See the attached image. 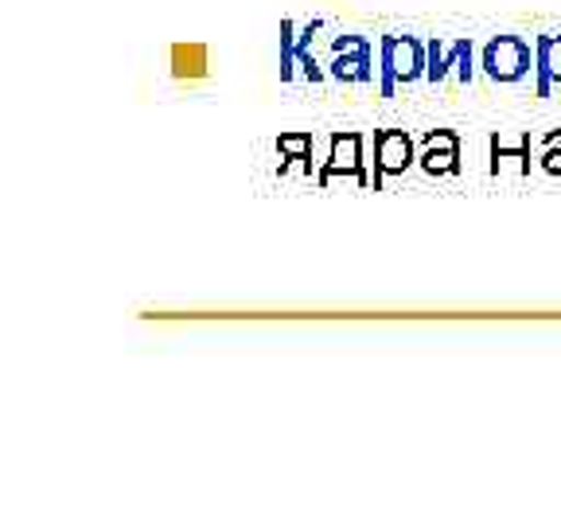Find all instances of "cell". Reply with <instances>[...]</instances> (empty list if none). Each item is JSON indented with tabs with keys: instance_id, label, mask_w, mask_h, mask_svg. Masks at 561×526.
Segmentation results:
<instances>
[{
	"instance_id": "1",
	"label": "cell",
	"mask_w": 561,
	"mask_h": 526,
	"mask_svg": "<svg viewBox=\"0 0 561 526\" xmlns=\"http://www.w3.org/2000/svg\"><path fill=\"white\" fill-rule=\"evenodd\" d=\"M382 98H394L398 87L425 79L430 70V47L413 35H386L382 39Z\"/></svg>"
},
{
	"instance_id": "2",
	"label": "cell",
	"mask_w": 561,
	"mask_h": 526,
	"mask_svg": "<svg viewBox=\"0 0 561 526\" xmlns=\"http://www.w3.org/2000/svg\"><path fill=\"white\" fill-rule=\"evenodd\" d=\"M363 149H367V137L363 133H335L332 149H328V160L316 168V184L328 187L332 180H351L359 187H375V175L367 172V160H363Z\"/></svg>"
},
{
	"instance_id": "3",
	"label": "cell",
	"mask_w": 561,
	"mask_h": 526,
	"mask_svg": "<svg viewBox=\"0 0 561 526\" xmlns=\"http://www.w3.org/2000/svg\"><path fill=\"white\" fill-rule=\"evenodd\" d=\"M480 67L491 82H518L535 70V55L523 35H495L480 52Z\"/></svg>"
},
{
	"instance_id": "4",
	"label": "cell",
	"mask_w": 561,
	"mask_h": 526,
	"mask_svg": "<svg viewBox=\"0 0 561 526\" xmlns=\"http://www.w3.org/2000/svg\"><path fill=\"white\" fill-rule=\"evenodd\" d=\"M417 164V149H413V137L405 129H378L375 133V192L394 180V175H405Z\"/></svg>"
},
{
	"instance_id": "5",
	"label": "cell",
	"mask_w": 561,
	"mask_h": 526,
	"mask_svg": "<svg viewBox=\"0 0 561 526\" xmlns=\"http://www.w3.org/2000/svg\"><path fill=\"white\" fill-rule=\"evenodd\" d=\"M417 168L433 180H445V175L460 172V137L453 129H430L421 137L417 149Z\"/></svg>"
},
{
	"instance_id": "6",
	"label": "cell",
	"mask_w": 561,
	"mask_h": 526,
	"mask_svg": "<svg viewBox=\"0 0 561 526\" xmlns=\"http://www.w3.org/2000/svg\"><path fill=\"white\" fill-rule=\"evenodd\" d=\"M491 145V160H488V175H530V137H503V133H495V137L488 140Z\"/></svg>"
},
{
	"instance_id": "7",
	"label": "cell",
	"mask_w": 561,
	"mask_h": 526,
	"mask_svg": "<svg viewBox=\"0 0 561 526\" xmlns=\"http://www.w3.org/2000/svg\"><path fill=\"white\" fill-rule=\"evenodd\" d=\"M168 70L180 82H199L210 75V47L207 44H172L168 52Z\"/></svg>"
},
{
	"instance_id": "8",
	"label": "cell",
	"mask_w": 561,
	"mask_h": 526,
	"mask_svg": "<svg viewBox=\"0 0 561 526\" xmlns=\"http://www.w3.org/2000/svg\"><path fill=\"white\" fill-rule=\"evenodd\" d=\"M277 175H312V133H280Z\"/></svg>"
},
{
	"instance_id": "9",
	"label": "cell",
	"mask_w": 561,
	"mask_h": 526,
	"mask_svg": "<svg viewBox=\"0 0 561 526\" xmlns=\"http://www.w3.org/2000/svg\"><path fill=\"white\" fill-rule=\"evenodd\" d=\"M535 75H538V98H550V90L561 87V35H538Z\"/></svg>"
},
{
	"instance_id": "10",
	"label": "cell",
	"mask_w": 561,
	"mask_h": 526,
	"mask_svg": "<svg viewBox=\"0 0 561 526\" xmlns=\"http://www.w3.org/2000/svg\"><path fill=\"white\" fill-rule=\"evenodd\" d=\"M328 79L335 82H370L375 79V55L367 47H355V52H340L328 62Z\"/></svg>"
},
{
	"instance_id": "11",
	"label": "cell",
	"mask_w": 561,
	"mask_h": 526,
	"mask_svg": "<svg viewBox=\"0 0 561 526\" xmlns=\"http://www.w3.org/2000/svg\"><path fill=\"white\" fill-rule=\"evenodd\" d=\"M430 70H425V79L430 82H445L448 75H456L465 52L472 47V39H430Z\"/></svg>"
},
{
	"instance_id": "12",
	"label": "cell",
	"mask_w": 561,
	"mask_h": 526,
	"mask_svg": "<svg viewBox=\"0 0 561 526\" xmlns=\"http://www.w3.org/2000/svg\"><path fill=\"white\" fill-rule=\"evenodd\" d=\"M538 168L546 175H561V149H538Z\"/></svg>"
},
{
	"instance_id": "13",
	"label": "cell",
	"mask_w": 561,
	"mask_h": 526,
	"mask_svg": "<svg viewBox=\"0 0 561 526\" xmlns=\"http://www.w3.org/2000/svg\"><path fill=\"white\" fill-rule=\"evenodd\" d=\"M370 39H363V35H335L332 39V55H340V52H355V47H367Z\"/></svg>"
},
{
	"instance_id": "14",
	"label": "cell",
	"mask_w": 561,
	"mask_h": 526,
	"mask_svg": "<svg viewBox=\"0 0 561 526\" xmlns=\"http://www.w3.org/2000/svg\"><path fill=\"white\" fill-rule=\"evenodd\" d=\"M472 75H476V52L468 47L465 59H460V67H456V79H460V82H472Z\"/></svg>"
},
{
	"instance_id": "15",
	"label": "cell",
	"mask_w": 561,
	"mask_h": 526,
	"mask_svg": "<svg viewBox=\"0 0 561 526\" xmlns=\"http://www.w3.org/2000/svg\"><path fill=\"white\" fill-rule=\"evenodd\" d=\"M538 149H561V129H550L542 140H538Z\"/></svg>"
}]
</instances>
